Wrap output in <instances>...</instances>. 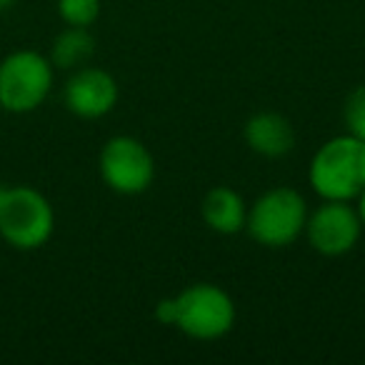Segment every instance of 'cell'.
<instances>
[{"label":"cell","mask_w":365,"mask_h":365,"mask_svg":"<svg viewBox=\"0 0 365 365\" xmlns=\"http://www.w3.org/2000/svg\"><path fill=\"white\" fill-rule=\"evenodd\" d=\"M155 320L193 340H218L233 330L235 303L220 285L193 283L173 298L158 300Z\"/></svg>","instance_id":"6da1fadb"},{"label":"cell","mask_w":365,"mask_h":365,"mask_svg":"<svg viewBox=\"0 0 365 365\" xmlns=\"http://www.w3.org/2000/svg\"><path fill=\"white\" fill-rule=\"evenodd\" d=\"M308 180L323 200H358L365 190V140L335 135L315 150Z\"/></svg>","instance_id":"7a4b0ae2"},{"label":"cell","mask_w":365,"mask_h":365,"mask_svg":"<svg viewBox=\"0 0 365 365\" xmlns=\"http://www.w3.org/2000/svg\"><path fill=\"white\" fill-rule=\"evenodd\" d=\"M308 223V203L295 188H270L248 208L245 230L263 248H288L303 235Z\"/></svg>","instance_id":"3957f363"},{"label":"cell","mask_w":365,"mask_h":365,"mask_svg":"<svg viewBox=\"0 0 365 365\" xmlns=\"http://www.w3.org/2000/svg\"><path fill=\"white\" fill-rule=\"evenodd\" d=\"M56 230L53 205L31 185L3 188L0 195V238L16 250H38Z\"/></svg>","instance_id":"277c9868"},{"label":"cell","mask_w":365,"mask_h":365,"mask_svg":"<svg viewBox=\"0 0 365 365\" xmlns=\"http://www.w3.org/2000/svg\"><path fill=\"white\" fill-rule=\"evenodd\" d=\"M53 63L38 51H16L0 61V108L8 113H33L53 88Z\"/></svg>","instance_id":"5b68a950"},{"label":"cell","mask_w":365,"mask_h":365,"mask_svg":"<svg viewBox=\"0 0 365 365\" xmlns=\"http://www.w3.org/2000/svg\"><path fill=\"white\" fill-rule=\"evenodd\" d=\"M98 170L108 188L118 195H140L153 185L155 160L145 143L133 135H115L103 145Z\"/></svg>","instance_id":"8992f818"},{"label":"cell","mask_w":365,"mask_h":365,"mask_svg":"<svg viewBox=\"0 0 365 365\" xmlns=\"http://www.w3.org/2000/svg\"><path fill=\"white\" fill-rule=\"evenodd\" d=\"M303 235L315 253L325 258H340L358 245L363 235V220L350 200H323L313 213H308Z\"/></svg>","instance_id":"52a82bcc"},{"label":"cell","mask_w":365,"mask_h":365,"mask_svg":"<svg viewBox=\"0 0 365 365\" xmlns=\"http://www.w3.org/2000/svg\"><path fill=\"white\" fill-rule=\"evenodd\" d=\"M63 103L78 118L96 120L115 108L118 103V83L103 68L83 66L76 68L63 88Z\"/></svg>","instance_id":"ba28073f"},{"label":"cell","mask_w":365,"mask_h":365,"mask_svg":"<svg viewBox=\"0 0 365 365\" xmlns=\"http://www.w3.org/2000/svg\"><path fill=\"white\" fill-rule=\"evenodd\" d=\"M243 140L260 158H283L295 148L293 123L273 110L255 113L245 120Z\"/></svg>","instance_id":"9c48e42d"},{"label":"cell","mask_w":365,"mask_h":365,"mask_svg":"<svg viewBox=\"0 0 365 365\" xmlns=\"http://www.w3.org/2000/svg\"><path fill=\"white\" fill-rule=\"evenodd\" d=\"M200 218L215 233L235 235L245 230L248 205H245L243 195L230 185H215L205 193L203 203H200Z\"/></svg>","instance_id":"30bf717a"},{"label":"cell","mask_w":365,"mask_h":365,"mask_svg":"<svg viewBox=\"0 0 365 365\" xmlns=\"http://www.w3.org/2000/svg\"><path fill=\"white\" fill-rule=\"evenodd\" d=\"M96 53V38L91 36L88 28L78 26H66V31H61L56 36L51 46V63L53 68L61 71H76L83 68Z\"/></svg>","instance_id":"8fae6325"},{"label":"cell","mask_w":365,"mask_h":365,"mask_svg":"<svg viewBox=\"0 0 365 365\" xmlns=\"http://www.w3.org/2000/svg\"><path fill=\"white\" fill-rule=\"evenodd\" d=\"M58 16L66 26L91 28L101 16V0H58Z\"/></svg>","instance_id":"7c38bea8"},{"label":"cell","mask_w":365,"mask_h":365,"mask_svg":"<svg viewBox=\"0 0 365 365\" xmlns=\"http://www.w3.org/2000/svg\"><path fill=\"white\" fill-rule=\"evenodd\" d=\"M343 123H345V133L365 140V86H358L345 98Z\"/></svg>","instance_id":"4fadbf2b"},{"label":"cell","mask_w":365,"mask_h":365,"mask_svg":"<svg viewBox=\"0 0 365 365\" xmlns=\"http://www.w3.org/2000/svg\"><path fill=\"white\" fill-rule=\"evenodd\" d=\"M355 208H358V213H360V220H363V228H365V190H363V193L358 195V205H355Z\"/></svg>","instance_id":"5bb4252c"},{"label":"cell","mask_w":365,"mask_h":365,"mask_svg":"<svg viewBox=\"0 0 365 365\" xmlns=\"http://www.w3.org/2000/svg\"><path fill=\"white\" fill-rule=\"evenodd\" d=\"M13 3H16V0H0V11H8Z\"/></svg>","instance_id":"9a60e30c"},{"label":"cell","mask_w":365,"mask_h":365,"mask_svg":"<svg viewBox=\"0 0 365 365\" xmlns=\"http://www.w3.org/2000/svg\"><path fill=\"white\" fill-rule=\"evenodd\" d=\"M3 188H6V185H0V195H3Z\"/></svg>","instance_id":"2e32d148"}]
</instances>
